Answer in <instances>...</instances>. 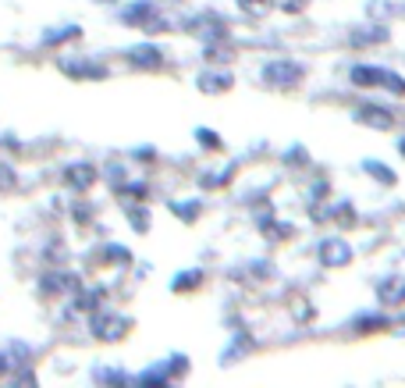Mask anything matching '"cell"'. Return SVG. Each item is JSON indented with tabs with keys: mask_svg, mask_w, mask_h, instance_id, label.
Returning a JSON list of instances; mask_svg holds the SVG:
<instances>
[{
	"mask_svg": "<svg viewBox=\"0 0 405 388\" xmlns=\"http://www.w3.org/2000/svg\"><path fill=\"white\" fill-rule=\"evenodd\" d=\"M267 79L277 82V86H292L299 79V68H292V65H270L267 68Z\"/></svg>",
	"mask_w": 405,
	"mask_h": 388,
	"instance_id": "cell-1",
	"label": "cell"
},
{
	"mask_svg": "<svg viewBox=\"0 0 405 388\" xmlns=\"http://www.w3.org/2000/svg\"><path fill=\"white\" fill-rule=\"evenodd\" d=\"M341 260H349V246H341V243H324V264H341Z\"/></svg>",
	"mask_w": 405,
	"mask_h": 388,
	"instance_id": "cell-2",
	"label": "cell"
}]
</instances>
